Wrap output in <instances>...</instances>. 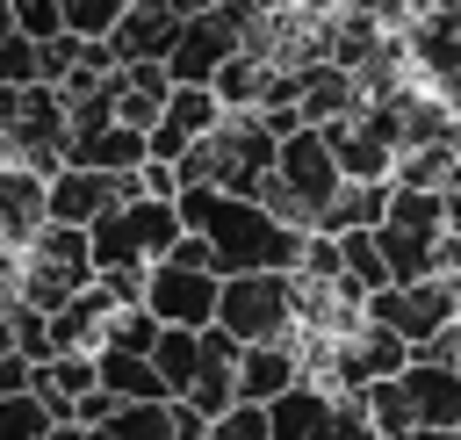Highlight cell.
Returning <instances> with one entry per match:
<instances>
[{"label": "cell", "instance_id": "obj_8", "mask_svg": "<svg viewBox=\"0 0 461 440\" xmlns=\"http://www.w3.org/2000/svg\"><path fill=\"white\" fill-rule=\"evenodd\" d=\"M216 281L223 274H194V267H173V260H151L144 267V310L158 325H216Z\"/></svg>", "mask_w": 461, "mask_h": 440}, {"label": "cell", "instance_id": "obj_28", "mask_svg": "<svg viewBox=\"0 0 461 440\" xmlns=\"http://www.w3.org/2000/svg\"><path fill=\"white\" fill-rule=\"evenodd\" d=\"M202 440H267V404H230V411H216Z\"/></svg>", "mask_w": 461, "mask_h": 440}, {"label": "cell", "instance_id": "obj_7", "mask_svg": "<svg viewBox=\"0 0 461 440\" xmlns=\"http://www.w3.org/2000/svg\"><path fill=\"white\" fill-rule=\"evenodd\" d=\"M137 195V173H101V166H58L50 180H43V209H50V224H101L115 202H130Z\"/></svg>", "mask_w": 461, "mask_h": 440}, {"label": "cell", "instance_id": "obj_34", "mask_svg": "<svg viewBox=\"0 0 461 440\" xmlns=\"http://www.w3.org/2000/svg\"><path fill=\"white\" fill-rule=\"evenodd\" d=\"M14 346V325H7V303H0V353Z\"/></svg>", "mask_w": 461, "mask_h": 440}, {"label": "cell", "instance_id": "obj_19", "mask_svg": "<svg viewBox=\"0 0 461 440\" xmlns=\"http://www.w3.org/2000/svg\"><path fill=\"white\" fill-rule=\"evenodd\" d=\"M202 332H209V325H202ZM202 332H194V325H158L151 368H158L166 397H187V382H194V368H202Z\"/></svg>", "mask_w": 461, "mask_h": 440}, {"label": "cell", "instance_id": "obj_16", "mask_svg": "<svg viewBox=\"0 0 461 440\" xmlns=\"http://www.w3.org/2000/svg\"><path fill=\"white\" fill-rule=\"evenodd\" d=\"M65 166L137 173V166H144V130H130V123H101V130H79V137H65Z\"/></svg>", "mask_w": 461, "mask_h": 440}, {"label": "cell", "instance_id": "obj_21", "mask_svg": "<svg viewBox=\"0 0 461 440\" xmlns=\"http://www.w3.org/2000/svg\"><path fill=\"white\" fill-rule=\"evenodd\" d=\"M360 397V411H367V426L382 433V440H403V433H418V418H411V397H403V382L396 375H382V382H367V390H353Z\"/></svg>", "mask_w": 461, "mask_h": 440}, {"label": "cell", "instance_id": "obj_9", "mask_svg": "<svg viewBox=\"0 0 461 440\" xmlns=\"http://www.w3.org/2000/svg\"><path fill=\"white\" fill-rule=\"evenodd\" d=\"M216 123H223V101H216L209 87H173L166 108H158L151 130H144V159H166V166H173V159H180L187 144H202Z\"/></svg>", "mask_w": 461, "mask_h": 440}, {"label": "cell", "instance_id": "obj_18", "mask_svg": "<svg viewBox=\"0 0 461 440\" xmlns=\"http://www.w3.org/2000/svg\"><path fill=\"white\" fill-rule=\"evenodd\" d=\"M94 375H101V390H108L115 404H137V397H166V382H158V368H151V353H122V346H94Z\"/></svg>", "mask_w": 461, "mask_h": 440}, {"label": "cell", "instance_id": "obj_26", "mask_svg": "<svg viewBox=\"0 0 461 440\" xmlns=\"http://www.w3.org/2000/svg\"><path fill=\"white\" fill-rule=\"evenodd\" d=\"M7 22H14L29 43H43V36L65 29V0H7Z\"/></svg>", "mask_w": 461, "mask_h": 440}, {"label": "cell", "instance_id": "obj_33", "mask_svg": "<svg viewBox=\"0 0 461 440\" xmlns=\"http://www.w3.org/2000/svg\"><path fill=\"white\" fill-rule=\"evenodd\" d=\"M403 440H461L454 426H418V433H403Z\"/></svg>", "mask_w": 461, "mask_h": 440}, {"label": "cell", "instance_id": "obj_31", "mask_svg": "<svg viewBox=\"0 0 461 440\" xmlns=\"http://www.w3.org/2000/svg\"><path fill=\"white\" fill-rule=\"evenodd\" d=\"M432 274L461 281V231H439V245H432Z\"/></svg>", "mask_w": 461, "mask_h": 440}, {"label": "cell", "instance_id": "obj_22", "mask_svg": "<svg viewBox=\"0 0 461 440\" xmlns=\"http://www.w3.org/2000/svg\"><path fill=\"white\" fill-rule=\"evenodd\" d=\"M115 440H173V397H137V404H115L101 418Z\"/></svg>", "mask_w": 461, "mask_h": 440}, {"label": "cell", "instance_id": "obj_32", "mask_svg": "<svg viewBox=\"0 0 461 440\" xmlns=\"http://www.w3.org/2000/svg\"><path fill=\"white\" fill-rule=\"evenodd\" d=\"M418 353H432V361H461V317H454V325H447L432 346H418Z\"/></svg>", "mask_w": 461, "mask_h": 440}, {"label": "cell", "instance_id": "obj_24", "mask_svg": "<svg viewBox=\"0 0 461 440\" xmlns=\"http://www.w3.org/2000/svg\"><path fill=\"white\" fill-rule=\"evenodd\" d=\"M0 87H43L36 79V43L0 14Z\"/></svg>", "mask_w": 461, "mask_h": 440}, {"label": "cell", "instance_id": "obj_5", "mask_svg": "<svg viewBox=\"0 0 461 440\" xmlns=\"http://www.w3.org/2000/svg\"><path fill=\"white\" fill-rule=\"evenodd\" d=\"M216 332L238 346L295 339V274H223L216 281Z\"/></svg>", "mask_w": 461, "mask_h": 440}, {"label": "cell", "instance_id": "obj_27", "mask_svg": "<svg viewBox=\"0 0 461 440\" xmlns=\"http://www.w3.org/2000/svg\"><path fill=\"white\" fill-rule=\"evenodd\" d=\"M122 7H130V0H65V29H72V36H101V43H108V29L122 22Z\"/></svg>", "mask_w": 461, "mask_h": 440}, {"label": "cell", "instance_id": "obj_6", "mask_svg": "<svg viewBox=\"0 0 461 440\" xmlns=\"http://www.w3.org/2000/svg\"><path fill=\"white\" fill-rule=\"evenodd\" d=\"M360 317H367V325H382V332H396V339L418 353V346H432V339L461 317V281H447V274L389 281V289H375V296L360 303Z\"/></svg>", "mask_w": 461, "mask_h": 440}, {"label": "cell", "instance_id": "obj_3", "mask_svg": "<svg viewBox=\"0 0 461 440\" xmlns=\"http://www.w3.org/2000/svg\"><path fill=\"white\" fill-rule=\"evenodd\" d=\"M94 281V252H86V231L79 224H43L22 252H14V303H29V310H58V303H72L79 289Z\"/></svg>", "mask_w": 461, "mask_h": 440}, {"label": "cell", "instance_id": "obj_12", "mask_svg": "<svg viewBox=\"0 0 461 440\" xmlns=\"http://www.w3.org/2000/svg\"><path fill=\"white\" fill-rule=\"evenodd\" d=\"M317 137H324V151H331V166H339L346 180H389V166H396V151L382 144V130H375L360 108L317 123Z\"/></svg>", "mask_w": 461, "mask_h": 440}, {"label": "cell", "instance_id": "obj_11", "mask_svg": "<svg viewBox=\"0 0 461 440\" xmlns=\"http://www.w3.org/2000/svg\"><path fill=\"white\" fill-rule=\"evenodd\" d=\"M180 22H187V0H130L122 22L108 29L115 65H130V58H166L173 36H180Z\"/></svg>", "mask_w": 461, "mask_h": 440}, {"label": "cell", "instance_id": "obj_35", "mask_svg": "<svg viewBox=\"0 0 461 440\" xmlns=\"http://www.w3.org/2000/svg\"><path fill=\"white\" fill-rule=\"evenodd\" d=\"M79 440H115V433L108 426H79Z\"/></svg>", "mask_w": 461, "mask_h": 440}, {"label": "cell", "instance_id": "obj_4", "mask_svg": "<svg viewBox=\"0 0 461 440\" xmlns=\"http://www.w3.org/2000/svg\"><path fill=\"white\" fill-rule=\"evenodd\" d=\"M173 238H180V209H173L166 195H130V202H115L101 224H86L94 267H151V260L173 252Z\"/></svg>", "mask_w": 461, "mask_h": 440}, {"label": "cell", "instance_id": "obj_1", "mask_svg": "<svg viewBox=\"0 0 461 440\" xmlns=\"http://www.w3.org/2000/svg\"><path fill=\"white\" fill-rule=\"evenodd\" d=\"M180 231H194L216 260V274H288L303 252V231L267 216L252 195H223V188H180L173 195Z\"/></svg>", "mask_w": 461, "mask_h": 440}, {"label": "cell", "instance_id": "obj_29", "mask_svg": "<svg viewBox=\"0 0 461 440\" xmlns=\"http://www.w3.org/2000/svg\"><path fill=\"white\" fill-rule=\"evenodd\" d=\"M166 260H173V267H194V274H216V260H209V245H202V238H194V231H180V238H173V252H166Z\"/></svg>", "mask_w": 461, "mask_h": 440}, {"label": "cell", "instance_id": "obj_10", "mask_svg": "<svg viewBox=\"0 0 461 440\" xmlns=\"http://www.w3.org/2000/svg\"><path fill=\"white\" fill-rule=\"evenodd\" d=\"M396 382H403V397H411V418H418V426H454V433H461V361L411 353Z\"/></svg>", "mask_w": 461, "mask_h": 440}, {"label": "cell", "instance_id": "obj_14", "mask_svg": "<svg viewBox=\"0 0 461 440\" xmlns=\"http://www.w3.org/2000/svg\"><path fill=\"white\" fill-rule=\"evenodd\" d=\"M295 108H303L310 130L331 123V115H353V108H360V79H353L346 65H331V58H310V65H303V87H295Z\"/></svg>", "mask_w": 461, "mask_h": 440}, {"label": "cell", "instance_id": "obj_20", "mask_svg": "<svg viewBox=\"0 0 461 440\" xmlns=\"http://www.w3.org/2000/svg\"><path fill=\"white\" fill-rule=\"evenodd\" d=\"M324 404H331V390H317L310 375H303L295 390L267 397V440H310L317 418H324Z\"/></svg>", "mask_w": 461, "mask_h": 440}, {"label": "cell", "instance_id": "obj_13", "mask_svg": "<svg viewBox=\"0 0 461 440\" xmlns=\"http://www.w3.org/2000/svg\"><path fill=\"white\" fill-rule=\"evenodd\" d=\"M295 382H303V346L295 339L238 346V404H267V397H281Z\"/></svg>", "mask_w": 461, "mask_h": 440}, {"label": "cell", "instance_id": "obj_17", "mask_svg": "<svg viewBox=\"0 0 461 440\" xmlns=\"http://www.w3.org/2000/svg\"><path fill=\"white\" fill-rule=\"evenodd\" d=\"M108 317H115V303L86 281L72 303H58V310H50V346H58V353H94V346H101V332H108Z\"/></svg>", "mask_w": 461, "mask_h": 440}, {"label": "cell", "instance_id": "obj_30", "mask_svg": "<svg viewBox=\"0 0 461 440\" xmlns=\"http://www.w3.org/2000/svg\"><path fill=\"white\" fill-rule=\"evenodd\" d=\"M439 216H447V231H461V159L439 173Z\"/></svg>", "mask_w": 461, "mask_h": 440}, {"label": "cell", "instance_id": "obj_23", "mask_svg": "<svg viewBox=\"0 0 461 440\" xmlns=\"http://www.w3.org/2000/svg\"><path fill=\"white\" fill-rule=\"evenodd\" d=\"M50 433H58V418L43 411V397H29V390L0 397V440H50Z\"/></svg>", "mask_w": 461, "mask_h": 440}, {"label": "cell", "instance_id": "obj_2", "mask_svg": "<svg viewBox=\"0 0 461 440\" xmlns=\"http://www.w3.org/2000/svg\"><path fill=\"white\" fill-rule=\"evenodd\" d=\"M274 151H281V137L259 123V108H223V123H216L202 144H187V151L173 159V173H180V188L259 195V180L274 173Z\"/></svg>", "mask_w": 461, "mask_h": 440}, {"label": "cell", "instance_id": "obj_25", "mask_svg": "<svg viewBox=\"0 0 461 440\" xmlns=\"http://www.w3.org/2000/svg\"><path fill=\"white\" fill-rule=\"evenodd\" d=\"M310 440H382V433L367 426L360 397L346 390V397H331V404H324V418H317V433H310Z\"/></svg>", "mask_w": 461, "mask_h": 440}, {"label": "cell", "instance_id": "obj_15", "mask_svg": "<svg viewBox=\"0 0 461 440\" xmlns=\"http://www.w3.org/2000/svg\"><path fill=\"white\" fill-rule=\"evenodd\" d=\"M166 94H173V79H166L158 58H130V65H115V123L151 130V115L166 108Z\"/></svg>", "mask_w": 461, "mask_h": 440}]
</instances>
